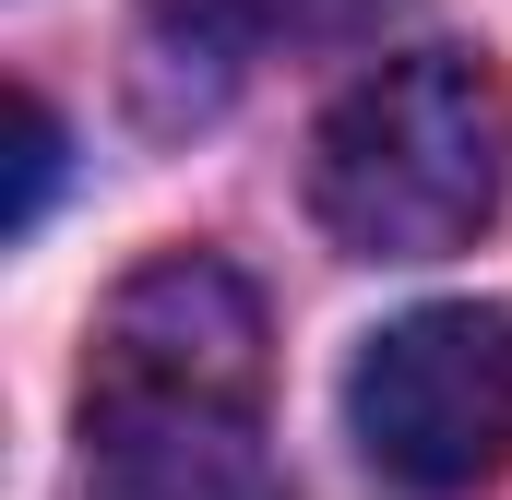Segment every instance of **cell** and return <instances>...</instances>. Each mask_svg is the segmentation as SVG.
Segmentation results:
<instances>
[{"label":"cell","instance_id":"cell-3","mask_svg":"<svg viewBox=\"0 0 512 500\" xmlns=\"http://www.w3.org/2000/svg\"><path fill=\"white\" fill-rule=\"evenodd\" d=\"M262 298L215 250L143 262L84 358V417H262Z\"/></svg>","mask_w":512,"mask_h":500},{"label":"cell","instance_id":"cell-5","mask_svg":"<svg viewBox=\"0 0 512 500\" xmlns=\"http://www.w3.org/2000/svg\"><path fill=\"white\" fill-rule=\"evenodd\" d=\"M393 0H143V24H155V48L167 60H215V72H239L262 48H346V36H370Z\"/></svg>","mask_w":512,"mask_h":500},{"label":"cell","instance_id":"cell-4","mask_svg":"<svg viewBox=\"0 0 512 500\" xmlns=\"http://www.w3.org/2000/svg\"><path fill=\"white\" fill-rule=\"evenodd\" d=\"M96 489L84 500H274L251 417H84Z\"/></svg>","mask_w":512,"mask_h":500},{"label":"cell","instance_id":"cell-6","mask_svg":"<svg viewBox=\"0 0 512 500\" xmlns=\"http://www.w3.org/2000/svg\"><path fill=\"white\" fill-rule=\"evenodd\" d=\"M48 191H60V120H48V96H12V203H0V227L24 239L48 215Z\"/></svg>","mask_w":512,"mask_h":500},{"label":"cell","instance_id":"cell-1","mask_svg":"<svg viewBox=\"0 0 512 500\" xmlns=\"http://www.w3.org/2000/svg\"><path fill=\"white\" fill-rule=\"evenodd\" d=\"M512 191V96L477 48H405L334 96L310 143V215L358 262H441Z\"/></svg>","mask_w":512,"mask_h":500},{"label":"cell","instance_id":"cell-2","mask_svg":"<svg viewBox=\"0 0 512 500\" xmlns=\"http://www.w3.org/2000/svg\"><path fill=\"white\" fill-rule=\"evenodd\" d=\"M346 429L405 500H477L512 465V310H405L346 370Z\"/></svg>","mask_w":512,"mask_h":500}]
</instances>
